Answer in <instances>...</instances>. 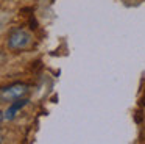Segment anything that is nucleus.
I'll return each instance as SVG.
<instances>
[{
	"label": "nucleus",
	"mask_w": 145,
	"mask_h": 144,
	"mask_svg": "<svg viewBox=\"0 0 145 144\" xmlns=\"http://www.w3.org/2000/svg\"><path fill=\"white\" fill-rule=\"evenodd\" d=\"M31 34L25 30H16L8 36V47L11 50H25L31 46Z\"/></svg>",
	"instance_id": "obj_1"
},
{
	"label": "nucleus",
	"mask_w": 145,
	"mask_h": 144,
	"mask_svg": "<svg viewBox=\"0 0 145 144\" xmlns=\"http://www.w3.org/2000/svg\"><path fill=\"white\" fill-rule=\"evenodd\" d=\"M28 91V86L24 83H16V85H11V86H7L2 89L0 92V97L3 102H13V100H17L20 97H24Z\"/></svg>",
	"instance_id": "obj_2"
},
{
	"label": "nucleus",
	"mask_w": 145,
	"mask_h": 144,
	"mask_svg": "<svg viewBox=\"0 0 145 144\" xmlns=\"http://www.w3.org/2000/svg\"><path fill=\"white\" fill-rule=\"evenodd\" d=\"M27 103H28V100H27V99H17V100H14V103H11V105L8 106V110H5V111H3V114H2V122L14 119L17 116V113H19L20 110L27 105Z\"/></svg>",
	"instance_id": "obj_3"
}]
</instances>
